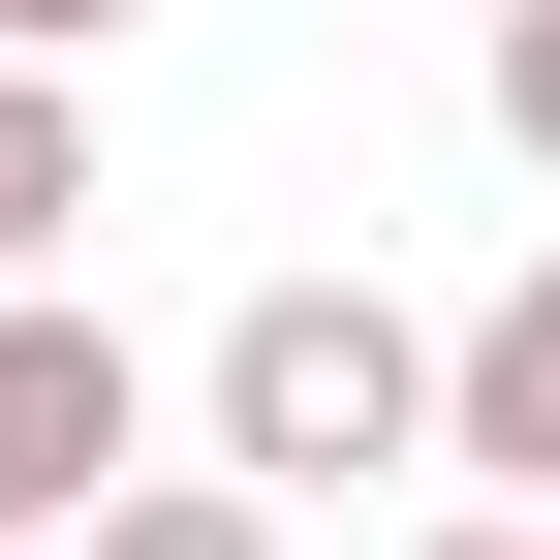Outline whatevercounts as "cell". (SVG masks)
<instances>
[{"instance_id":"6da1fadb","label":"cell","mask_w":560,"mask_h":560,"mask_svg":"<svg viewBox=\"0 0 560 560\" xmlns=\"http://www.w3.org/2000/svg\"><path fill=\"white\" fill-rule=\"evenodd\" d=\"M187 405H219V467H249V499H342V467H436V312H374V280H249Z\"/></svg>"},{"instance_id":"7a4b0ae2","label":"cell","mask_w":560,"mask_h":560,"mask_svg":"<svg viewBox=\"0 0 560 560\" xmlns=\"http://www.w3.org/2000/svg\"><path fill=\"white\" fill-rule=\"evenodd\" d=\"M125 467H156V374H125V312H94V280H0V529L62 560Z\"/></svg>"},{"instance_id":"3957f363","label":"cell","mask_w":560,"mask_h":560,"mask_svg":"<svg viewBox=\"0 0 560 560\" xmlns=\"http://www.w3.org/2000/svg\"><path fill=\"white\" fill-rule=\"evenodd\" d=\"M436 467H499V499H560V249H529L499 312L436 342Z\"/></svg>"},{"instance_id":"277c9868","label":"cell","mask_w":560,"mask_h":560,"mask_svg":"<svg viewBox=\"0 0 560 560\" xmlns=\"http://www.w3.org/2000/svg\"><path fill=\"white\" fill-rule=\"evenodd\" d=\"M62 219H94V94L0 62V280H62Z\"/></svg>"},{"instance_id":"5b68a950","label":"cell","mask_w":560,"mask_h":560,"mask_svg":"<svg viewBox=\"0 0 560 560\" xmlns=\"http://www.w3.org/2000/svg\"><path fill=\"white\" fill-rule=\"evenodd\" d=\"M62 560H280V499H249V467H125Z\"/></svg>"},{"instance_id":"8992f818","label":"cell","mask_w":560,"mask_h":560,"mask_svg":"<svg viewBox=\"0 0 560 560\" xmlns=\"http://www.w3.org/2000/svg\"><path fill=\"white\" fill-rule=\"evenodd\" d=\"M499 156L560 187V0H499Z\"/></svg>"},{"instance_id":"52a82bcc","label":"cell","mask_w":560,"mask_h":560,"mask_svg":"<svg viewBox=\"0 0 560 560\" xmlns=\"http://www.w3.org/2000/svg\"><path fill=\"white\" fill-rule=\"evenodd\" d=\"M125 32H156V0H0V62H125Z\"/></svg>"},{"instance_id":"ba28073f","label":"cell","mask_w":560,"mask_h":560,"mask_svg":"<svg viewBox=\"0 0 560 560\" xmlns=\"http://www.w3.org/2000/svg\"><path fill=\"white\" fill-rule=\"evenodd\" d=\"M405 560H560V499H467V529H405Z\"/></svg>"},{"instance_id":"9c48e42d","label":"cell","mask_w":560,"mask_h":560,"mask_svg":"<svg viewBox=\"0 0 560 560\" xmlns=\"http://www.w3.org/2000/svg\"><path fill=\"white\" fill-rule=\"evenodd\" d=\"M0 560H32V529H0Z\"/></svg>"}]
</instances>
